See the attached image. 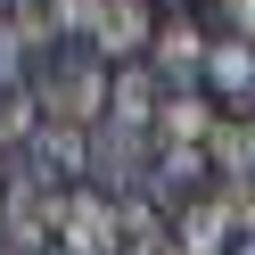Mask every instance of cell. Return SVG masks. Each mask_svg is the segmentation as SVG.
<instances>
[{"label": "cell", "instance_id": "6da1fadb", "mask_svg": "<svg viewBox=\"0 0 255 255\" xmlns=\"http://www.w3.org/2000/svg\"><path fill=\"white\" fill-rule=\"evenodd\" d=\"M33 99H41V124L99 132V124H107V66H99V58H58V66L33 83Z\"/></svg>", "mask_w": 255, "mask_h": 255}, {"label": "cell", "instance_id": "7a4b0ae2", "mask_svg": "<svg viewBox=\"0 0 255 255\" xmlns=\"http://www.w3.org/2000/svg\"><path fill=\"white\" fill-rule=\"evenodd\" d=\"M148 173H156V132H132V124H99L91 132V189L148 198Z\"/></svg>", "mask_w": 255, "mask_h": 255}, {"label": "cell", "instance_id": "3957f363", "mask_svg": "<svg viewBox=\"0 0 255 255\" xmlns=\"http://www.w3.org/2000/svg\"><path fill=\"white\" fill-rule=\"evenodd\" d=\"M50 66H58V33L41 25V8H33V17H0V83L33 91Z\"/></svg>", "mask_w": 255, "mask_h": 255}, {"label": "cell", "instance_id": "277c9868", "mask_svg": "<svg viewBox=\"0 0 255 255\" xmlns=\"http://www.w3.org/2000/svg\"><path fill=\"white\" fill-rule=\"evenodd\" d=\"M17 165L41 173V181H58V189H83V181H91V132H74V124H41L33 148H25Z\"/></svg>", "mask_w": 255, "mask_h": 255}, {"label": "cell", "instance_id": "5b68a950", "mask_svg": "<svg viewBox=\"0 0 255 255\" xmlns=\"http://www.w3.org/2000/svg\"><path fill=\"white\" fill-rule=\"evenodd\" d=\"M156 116H165V74L156 66H107V124L156 132Z\"/></svg>", "mask_w": 255, "mask_h": 255}, {"label": "cell", "instance_id": "8992f818", "mask_svg": "<svg viewBox=\"0 0 255 255\" xmlns=\"http://www.w3.org/2000/svg\"><path fill=\"white\" fill-rule=\"evenodd\" d=\"M148 41H156V8H148V0H107V8H99V33H91V50H99V58L140 66Z\"/></svg>", "mask_w": 255, "mask_h": 255}, {"label": "cell", "instance_id": "52a82bcc", "mask_svg": "<svg viewBox=\"0 0 255 255\" xmlns=\"http://www.w3.org/2000/svg\"><path fill=\"white\" fill-rule=\"evenodd\" d=\"M206 50H214V41H206L189 17H173V25H156V41H148V66L165 74V91H189V83H206Z\"/></svg>", "mask_w": 255, "mask_h": 255}, {"label": "cell", "instance_id": "ba28073f", "mask_svg": "<svg viewBox=\"0 0 255 255\" xmlns=\"http://www.w3.org/2000/svg\"><path fill=\"white\" fill-rule=\"evenodd\" d=\"M206 91H214V99H239V116H255V41L222 33L214 50H206Z\"/></svg>", "mask_w": 255, "mask_h": 255}, {"label": "cell", "instance_id": "9c48e42d", "mask_svg": "<svg viewBox=\"0 0 255 255\" xmlns=\"http://www.w3.org/2000/svg\"><path fill=\"white\" fill-rule=\"evenodd\" d=\"M214 99L206 91H165V116H156V148H206V132H214Z\"/></svg>", "mask_w": 255, "mask_h": 255}, {"label": "cell", "instance_id": "30bf717a", "mask_svg": "<svg viewBox=\"0 0 255 255\" xmlns=\"http://www.w3.org/2000/svg\"><path fill=\"white\" fill-rule=\"evenodd\" d=\"M206 165L222 173V181H255V132H247V116H222L214 132H206Z\"/></svg>", "mask_w": 255, "mask_h": 255}, {"label": "cell", "instance_id": "8fae6325", "mask_svg": "<svg viewBox=\"0 0 255 255\" xmlns=\"http://www.w3.org/2000/svg\"><path fill=\"white\" fill-rule=\"evenodd\" d=\"M33 132H41V99L0 83V148H8V156H25V148H33Z\"/></svg>", "mask_w": 255, "mask_h": 255}, {"label": "cell", "instance_id": "7c38bea8", "mask_svg": "<svg viewBox=\"0 0 255 255\" xmlns=\"http://www.w3.org/2000/svg\"><path fill=\"white\" fill-rule=\"evenodd\" d=\"M99 8L107 0H41V25H50V33H99Z\"/></svg>", "mask_w": 255, "mask_h": 255}, {"label": "cell", "instance_id": "4fadbf2b", "mask_svg": "<svg viewBox=\"0 0 255 255\" xmlns=\"http://www.w3.org/2000/svg\"><path fill=\"white\" fill-rule=\"evenodd\" d=\"M214 17H222V25H231V33H239V41H255V0H214Z\"/></svg>", "mask_w": 255, "mask_h": 255}, {"label": "cell", "instance_id": "5bb4252c", "mask_svg": "<svg viewBox=\"0 0 255 255\" xmlns=\"http://www.w3.org/2000/svg\"><path fill=\"white\" fill-rule=\"evenodd\" d=\"M8 181H17V156L0 148V206H8Z\"/></svg>", "mask_w": 255, "mask_h": 255}, {"label": "cell", "instance_id": "9a60e30c", "mask_svg": "<svg viewBox=\"0 0 255 255\" xmlns=\"http://www.w3.org/2000/svg\"><path fill=\"white\" fill-rule=\"evenodd\" d=\"M33 8H41V0H0V17H33Z\"/></svg>", "mask_w": 255, "mask_h": 255}, {"label": "cell", "instance_id": "2e32d148", "mask_svg": "<svg viewBox=\"0 0 255 255\" xmlns=\"http://www.w3.org/2000/svg\"><path fill=\"white\" fill-rule=\"evenodd\" d=\"M247 132H255V116H247Z\"/></svg>", "mask_w": 255, "mask_h": 255}]
</instances>
